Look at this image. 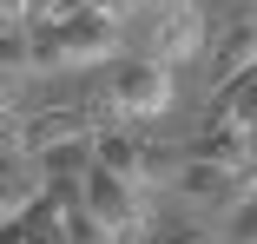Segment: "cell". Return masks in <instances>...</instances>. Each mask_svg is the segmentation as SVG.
Masks as SVG:
<instances>
[{"instance_id":"5b68a950","label":"cell","mask_w":257,"mask_h":244,"mask_svg":"<svg viewBox=\"0 0 257 244\" xmlns=\"http://www.w3.org/2000/svg\"><path fill=\"white\" fill-rule=\"evenodd\" d=\"M172 191L211 211V205H231L237 191H244V172H231V165H211V159H185V165H172Z\"/></svg>"},{"instance_id":"4fadbf2b","label":"cell","mask_w":257,"mask_h":244,"mask_svg":"<svg viewBox=\"0 0 257 244\" xmlns=\"http://www.w3.org/2000/svg\"><path fill=\"white\" fill-rule=\"evenodd\" d=\"M73 7H79V0H27L20 20H27V27H53V20H60V14H73Z\"/></svg>"},{"instance_id":"52a82bcc","label":"cell","mask_w":257,"mask_h":244,"mask_svg":"<svg viewBox=\"0 0 257 244\" xmlns=\"http://www.w3.org/2000/svg\"><path fill=\"white\" fill-rule=\"evenodd\" d=\"M257 60V20L244 14V20H231L224 33H218V53H211V73H218V86L231 79V73H244Z\"/></svg>"},{"instance_id":"6da1fadb","label":"cell","mask_w":257,"mask_h":244,"mask_svg":"<svg viewBox=\"0 0 257 244\" xmlns=\"http://www.w3.org/2000/svg\"><path fill=\"white\" fill-rule=\"evenodd\" d=\"M79 205L106 224V237H145V198H139V185L112 178L106 165H86L79 172Z\"/></svg>"},{"instance_id":"5bb4252c","label":"cell","mask_w":257,"mask_h":244,"mask_svg":"<svg viewBox=\"0 0 257 244\" xmlns=\"http://www.w3.org/2000/svg\"><path fill=\"white\" fill-rule=\"evenodd\" d=\"M79 7H92V14H106V20H119V14L132 7V0H79Z\"/></svg>"},{"instance_id":"277c9868","label":"cell","mask_w":257,"mask_h":244,"mask_svg":"<svg viewBox=\"0 0 257 244\" xmlns=\"http://www.w3.org/2000/svg\"><path fill=\"white\" fill-rule=\"evenodd\" d=\"M106 92L119 99V112H139V119H145V112H165V106H172V66H159V60H125Z\"/></svg>"},{"instance_id":"7a4b0ae2","label":"cell","mask_w":257,"mask_h":244,"mask_svg":"<svg viewBox=\"0 0 257 244\" xmlns=\"http://www.w3.org/2000/svg\"><path fill=\"white\" fill-rule=\"evenodd\" d=\"M46 40H53L60 66H92V60L119 53V20L92 14V7H73V14H60L53 27H46Z\"/></svg>"},{"instance_id":"ba28073f","label":"cell","mask_w":257,"mask_h":244,"mask_svg":"<svg viewBox=\"0 0 257 244\" xmlns=\"http://www.w3.org/2000/svg\"><path fill=\"white\" fill-rule=\"evenodd\" d=\"M211 112L237 119V126L250 132V145H257V60H250L244 73H231V79L218 86V106H211Z\"/></svg>"},{"instance_id":"8992f818","label":"cell","mask_w":257,"mask_h":244,"mask_svg":"<svg viewBox=\"0 0 257 244\" xmlns=\"http://www.w3.org/2000/svg\"><path fill=\"white\" fill-rule=\"evenodd\" d=\"M191 159H211V165H231V172H244V165L257 159V145H250V132H244L237 119L211 112V126L198 132V152H191Z\"/></svg>"},{"instance_id":"ac0fdd59","label":"cell","mask_w":257,"mask_h":244,"mask_svg":"<svg viewBox=\"0 0 257 244\" xmlns=\"http://www.w3.org/2000/svg\"><path fill=\"white\" fill-rule=\"evenodd\" d=\"M112 244H139V237H112Z\"/></svg>"},{"instance_id":"30bf717a","label":"cell","mask_w":257,"mask_h":244,"mask_svg":"<svg viewBox=\"0 0 257 244\" xmlns=\"http://www.w3.org/2000/svg\"><path fill=\"white\" fill-rule=\"evenodd\" d=\"M53 211H60V237H66V244H112V237H106V224H99L79 198H73V205H53Z\"/></svg>"},{"instance_id":"2e32d148","label":"cell","mask_w":257,"mask_h":244,"mask_svg":"<svg viewBox=\"0 0 257 244\" xmlns=\"http://www.w3.org/2000/svg\"><path fill=\"white\" fill-rule=\"evenodd\" d=\"M165 244H204V231H172Z\"/></svg>"},{"instance_id":"9c48e42d","label":"cell","mask_w":257,"mask_h":244,"mask_svg":"<svg viewBox=\"0 0 257 244\" xmlns=\"http://www.w3.org/2000/svg\"><path fill=\"white\" fill-rule=\"evenodd\" d=\"M191 46H198V14H172V20H165V33H159V53H152V60L172 66V60H185V53H191Z\"/></svg>"},{"instance_id":"e0dca14e","label":"cell","mask_w":257,"mask_h":244,"mask_svg":"<svg viewBox=\"0 0 257 244\" xmlns=\"http://www.w3.org/2000/svg\"><path fill=\"white\" fill-rule=\"evenodd\" d=\"M0 99H7V73H0Z\"/></svg>"},{"instance_id":"3957f363","label":"cell","mask_w":257,"mask_h":244,"mask_svg":"<svg viewBox=\"0 0 257 244\" xmlns=\"http://www.w3.org/2000/svg\"><path fill=\"white\" fill-rule=\"evenodd\" d=\"M92 165H106V172L125 178V185H159V178H172V165L152 152V145L125 139V132H92Z\"/></svg>"},{"instance_id":"8fae6325","label":"cell","mask_w":257,"mask_h":244,"mask_svg":"<svg viewBox=\"0 0 257 244\" xmlns=\"http://www.w3.org/2000/svg\"><path fill=\"white\" fill-rule=\"evenodd\" d=\"M224 231H231V244H257V198H250V191H244V198H231Z\"/></svg>"},{"instance_id":"9a60e30c","label":"cell","mask_w":257,"mask_h":244,"mask_svg":"<svg viewBox=\"0 0 257 244\" xmlns=\"http://www.w3.org/2000/svg\"><path fill=\"white\" fill-rule=\"evenodd\" d=\"M0 152H14V112L0 106Z\"/></svg>"},{"instance_id":"7c38bea8","label":"cell","mask_w":257,"mask_h":244,"mask_svg":"<svg viewBox=\"0 0 257 244\" xmlns=\"http://www.w3.org/2000/svg\"><path fill=\"white\" fill-rule=\"evenodd\" d=\"M0 73H27V33L14 27V20H0Z\"/></svg>"}]
</instances>
